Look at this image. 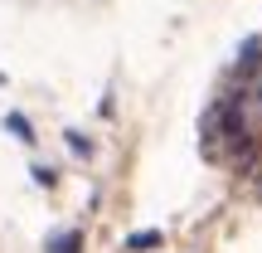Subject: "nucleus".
I'll list each match as a JSON object with an SVG mask.
<instances>
[{
  "label": "nucleus",
  "mask_w": 262,
  "mask_h": 253,
  "mask_svg": "<svg viewBox=\"0 0 262 253\" xmlns=\"http://www.w3.org/2000/svg\"><path fill=\"white\" fill-rule=\"evenodd\" d=\"M68 151H78V156H88V151H93V146H88V141L78 137V131H68Z\"/></svg>",
  "instance_id": "obj_4"
},
{
  "label": "nucleus",
  "mask_w": 262,
  "mask_h": 253,
  "mask_svg": "<svg viewBox=\"0 0 262 253\" xmlns=\"http://www.w3.org/2000/svg\"><path fill=\"white\" fill-rule=\"evenodd\" d=\"M78 248H83V239H78V234H58L54 244H49V253H78Z\"/></svg>",
  "instance_id": "obj_1"
},
{
  "label": "nucleus",
  "mask_w": 262,
  "mask_h": 253,
  "mask_svg": "<svg viewBox=\"0 0 262 253\" xmlns=\"http://www.w3.org/2000/svg\"><path fill=\"white\" fill-rule=\"evenodd\" d=\"M5 127L15 131L19 141H34V137H29V122H25V117H19V112H10V117H5Z\"/></svg>",
  "instance_id": "obj_3"
},
{
  "label": "nucleus",
  "mask_w": 262,
  "mask_h": 253,
  "mask_svg": "<svg viewBox=\"0 0 262 253\" xmlns=\"http://www.w3.org/2000/svg\"><path fill=\"white\" fill-rule=\"evenodd\" d=\"M156 244H160L156 229H141V234H131V239H126V248H156Z\"/></svg>",
  "instance_id": "obj_2"
}]
</instances>
